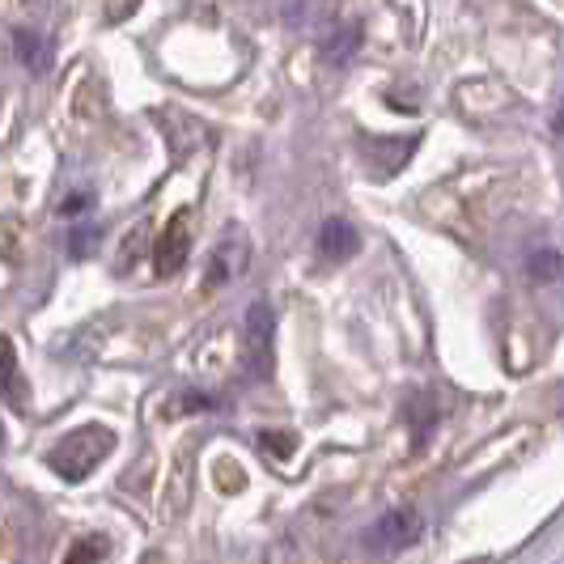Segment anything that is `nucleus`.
Listing matches in <instances>:
<instances>
[{"label": "nucleus", "instance_id": "17", "mask_svg": "<svg viewBox=\"0 0 564 564\" xmlns=\"http://www.w3.org/2000/svg\"><path fill=\"white\" fill-rule=\"evenodd\" d=\"M0 446H4V424H0Z\"/></svg>", "mask_w": 564, "mask_h": 564}, {"label": "nucleus", "instance_id": "6", "mask_svg": "<svg viewBox=\"0 0 564 564\" xmlns=\"http://www.w3.org/2000/svg\"><path fill=\"white\" fill-rule=\"evenodd\" d=\"M0 399L13 408V412H26L30 408V387L22 361H18V344L9 336H0Z\"/></svg>", "mask_w": 564, "mask_h": 564}, {"label": "nucleus", "instance_id": "1", "mask_svg": "<svg viewBox=\"0 0 564 564\" xmlns=\"http://www.w3.org/2000/svg\"><path fill=\"white\" fill-rule=\"evenodd\" d=\"M111 451H115V429H107V424H82V429L64 433L56 446L47 451V467L56 471L59 480L82 484Z\"/></svg>", "mask_w": 564, "mask_h": 564}, {"label": "nucleus", "instance_id": "16", "mask_svg": "<svg viewBox=\"0 0 564 564\" xmlns=\"http://www.w3.org/2000/svg\"><path fill=\"white\" fill-rule=\"evenodd\" d=\"M85 208H89V192H82V196H68L64 204H59V213H64V217H73V213H85Z\"/></svg>", "mask_w": 564, "mask_h": 564}, {"label": "nucleus", "instance_id": "13", "mask_svg": "<svg viewBox=\"0 0 564 564\" xmlns=\"http://www.w3.org/2000/svg\"><path fill=\"white\" fill-rule=\"evenodd\" d=\"M213 408H221L217 395H204V391H183L178 395V412H213Z\"/></svg>", "mask_w": 564, "mask_h": 564}, {"label": "nucleus", "instance_id": "9", "mask_svg": "<svg viewBox=\"0 0 564 564\" xmlns=\"http://www.w3.org/2000/svg\"><path fill=\"white\" fill-rule=\"evenodd\" d=\"M357 43H361V30H357V26H336V34L323 43V59H327V64H344V59L357 52Z\"/></svg>", "mask_w": 564, "mask_h": 564}, {"label": "nucleus", "instance_id": "11", "mask_svg": "<svg viewBox=\"0 0 564 564\" xmlns=\"http://www.w3.org/2000/svg\"><path fill=\"white\" fill-rule=\"evenodd\" d=\"M94 247H98V229L94 226H82L68 234V259H89Z\"/></svg>", "mask_w": 564, "mask_h": 564}, {"label": "nucleus", "instance_id": "7", "mask_svg": "<svg viewBox=\"0 0 564 564\" xmlns=\"http://www.w3.org/2000/svg\"><path fill=\"white\" fill-rule=\"evenodd\" d=\"M357 247H361V238H357V229L348 226V221H339V217L323 221V229H318V254H323L327 263H344V259H352Z\"/></svg>", "mask_w": 564, "mask_h": 564}, {"label": "nucleus", "instance_id": "12", "mask_svg": "<svg viewBox=\"0 0 564 564\" xmlns=\"http://www.w3.org/2000/svg\"><path fill=\"white\" fill-rule=\"evenodd\" d=\"M259 446H263L268 454H276V458H289V454L297 451L293 433H272V429H268V433H259Z\"/></svg>", "mask_w": 564, "mask_h": 564}, {"label": "nucleus", "instance_id": "15", "mask_svg": "<svg viewBox=\"0 0 564 564\" xmlns=\"http://www.w3.org/2000/svg\"><path fill=\"white\" fill-rule=\"evenodd\" d=\"M107 556V543H77L68 547V561H102Z\"/></svg>", "mask_w": 564, "mask_h": 564}, {"label": "nucleus", "instance_id": "2", "mask_svg": "<svg viewBox=\"0 0 564 564\" xmlns=\"http://www.w3.org/2000/svg\"><path fill=\"white\" fill-rule=\"evenodd\" d=\"M247 366L259 382L272 378V366H276V318H272V306L268 302H254L247 311Z\"/></svg>", "mask_w": 564, "mask_h": 564}, {"label": "nucleus", "instance_id": "14", "mask_svg": "<svg viewBox=\"0 0 564 564\" xmlns=\"http://www.w3.org/2000/svg\"><path fill=\"white\" fill-rule=\"evenodd\" d=\"M141 234H144V226H137L128 234V242H123V251H119V272H128V268L137 263V254H141Z\"/></svg>", "mask_w": 564, "mask_h": 564}, {"label": "nucleus", "instance_id": "8", "mask_svg": "<svg viewBox=\"0 0 564 564\" xmlns=\"http://www.w3.org/2000/svg\"><path fill=\"white\" fill-rule=\"evenodd\" d=\"M13 56L26 64L34 77H43L47 68H52V43L43 39V34H34V30H13Z\"/></svg>", "mask_w": 564, "mask_h": 564}, {"label": "nucleus", "instance_id": "5", "mask_svg": "<svg viewBox=\"0 0 564 564\" xmlns=\"http://www.w3.org/2000/svg\"><path fill=\"white\" fill-rule=\"evenodd\" d=\"M251 263V242L238 234V229H229L226 238H221V247L213 251V259H208V272H204V289H221V284H229L242 268Z\"/></svg>", "mask_w": 564, "mask_h": 564}, {"label": "nucleus", "instance_id": "10", "mask_svg": "<svg viewBox=\"0 0 564 564\" xmlns=\"http://www.w3.org/2000/svg\"><path fill=\"white\" fill-rule=\"evenodd\" d=\"M561 254L556 251H539V254H531L527 259V276L535 284H552V281H561Z\"/></svg>", "mask_w": 564, "mask_h": 564}, {"label": "nucleus", "instance_id": "4", "mask_svg": "<svg viewBox=\"0 0 564 564\" xmlns=\"http://www.w3.org/2000/svg\"><path fill=\"white\" fill-rule=\"evenodd\" d=\"M421 531H424L421 513H416L412 506H395L369 527V547H373V552H399V547L416 543Z\"/></svg>", "mask_w": 564, "mask_h": 564}, {"label": "nucleus", "instance_id": "3", "mask_svg": "<svg viewBox=\"0 0 564 564\" xmlns=\"http://www.w3.org/2000/svg\"><path fill=\"white\" fill-rule=\"evenodd\" d=\"M192 242H196V234H192V213L183 208V213L170 217L166 229L158 234V247H153V268H158L162 281L174 276V272L192 259Z\"/></svg>", "mask_w": 564, "mask_h": 564}]
</instances>
